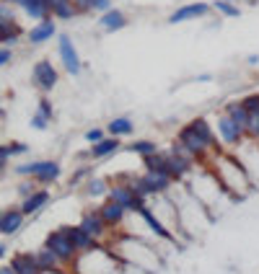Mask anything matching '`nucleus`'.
<instances>
[{"mask_svg": "<svg viewBox=\"0 0 259 274\" xmlns=\"http://www.w3.org/2000/svg\"><path fill=\"white\" fill-rule=\"evenodd\" d=\"M24 225H26V215L16 207H8L0 215V233L3 235H16Z\"/></svg>", "mask_w": 259, "mask_h": 274, "instance_id": "nucleus-12", "label": "nucleus"}, {"mask_svg": "<svg viewBox=\"0 0 259 274\" xmlns=\"http://www.w3.org/2000/svg\"><path fill=\"white\" fill-rule=\"evenodd\" d=\"M223 114L226 117H231L236 124H239L243 132H246L249 129V122H251V111L246 109V106H243L241 101H228L226 106H223Z\"/></svg>", "mask_w": 259, "mask_h": 274, "instance_id": "nucleus-15", "label": "nucleus"}, {"mask_svg": "<svg viewBox=\"0 0 259 274\" xmlns=\"http://www.w3.org/2000/svg\"><path fill=\"white\" fill-rule=\"evenodd\" d=\"M32 127H34V129H47V127H49V119L44 117V114L36 111L34 117H32Z\"/></svg>", "mask_w": 259, "mask_h": 274, "instance_id": "nucleus-36", "label": "nucleus"}, {"mask_svg": "<svg viewBox=\"0 0 259 274\" xmlns=\"http://www.w3.org/2000/svg\"><path fill=\"white\" fill-rule=\"evenodd\" d=\"M47 204H49V192H47V189H39V192H34L29 199L21 202V212H24L26 217L29 215H39Z\"/></svg>", "mask_w": 259, "mask_h": 274, "instance_id": "nucleus-16", "label": "nucleus"}, {"mask_svg": "<svg viewBox=\"0 0 259 274\" xmlns=\"http://www.w3.org/2000/svg\"><path fill=\"white\" fill-rule=\"evenodd\" d=\"M143 168H146V171H163V173H169V153H161V150H158L156 155L143 158ZM169 176H171V173H169Z\"/></svg>", "mask_w": 259, "mask_h": 274, "instance_id": "nucleus-25", "label": "nucleus"}, {"mask_svg": "<svg viewBox=\"0 0 259 274\" xmlns=\"http://www.w3.org/2000/svg\"><path fill=\"white\" fill-rule=\"evenodd\" d=\"M32 80H34V86L39 88L42 93H49V91L57 86V80H60V73H57V67L52 65L49 60H39V62L34 65Z\"/></svg>", "mask_w": 259, "mask_h": 274, "instance_id": "nucleus-6", "label": "nucleus"}, {"mask_svg": "<svg viewBox=\"0 0 259 274\" xmlns=\"http://www.w3.org/2000/svg\"><path fill=\"white\" fill-rule=\"evenodd\" d=\"M98 26H101L106 34L122 31V29L127 26V16H125V11H119V8H112L109 13H104V16L98 18Z\"/></svg>", "mask_w": 259, "mask_h": 274, "instance_id": "nucleus-17", "label": "nucleus"}, {"mask_svg": "<svg viewBox=\"0 0 259 274\" xmlns=\"http://www.w3.org/2000/svg\"><path fill=\"white\" fill-rule=\"evenodd\" d=\"M0 274H18V272L13 269L11 264H3V266H0Z\"/></svg>", "mask_w": 259, "mask_h": 274, "instance_id": "nucleus-42", "label": "nucleus"}, {"mask_svg": "<svg viewBox=\"0 0 259 274\" xmlns=\"http://www.w3.org/2000/svg\"><path fill=\"white\" fill-rule=\"evenodd\" d=\"M212 8L220 11L226 18H239L241 16V8L236 3H226V0H212Z\"/></svg>", "mask_w": 259, "mask_h": 274, "instance_id": "nucleus-31", "label": "nucleus"}, {"mask_svg": "<svg viewBox=\"0 0 259 274\" xmlns=\"http://www.w3.org/2000/svg\"><path fill=\"white\" fill-rule=\"evenodd\" d=\"M223 158H226V155H223ZM226 166H228V171H231L233 176H241V173H246V171H243V166H241V163H236L233 158H226ZM218 184L226 189V194H228V197H231V186H233V184H231V179H228V176H226V179H218Z\"/></svg>", "mask_w": 259, "mask_h": 274, "instance_id": "nucleus-27", "label": "nucleus"}, {"mask_svg": "<svg viewBox=\"0 0 259 274\" xmlns=\"http://www.w3.org/2000/svg\"><path fill=\"white\" fill-rule=\"evenodd\" d=\"M11 57H13V52H11V47H0V67H5L11 62Z\"/></svg>", "mask_w": 259, "mask_h": 274, "instance_id": "nucleus-40", "label": "nucleus"}, {"mask_svg": "<svg viewBox=\"0 0 259 274\" xmlns=\"http://www.w3.org/2000/svg\"><path fill=\"white\" fill-rule=\"evenodd\" d=\"M226 3H236V0H226Z\"/></svg>", "mask_w": 259, "mask_h": 274, "instance_id": "nucleus-44", "label": "nucleus"}, {"mask_svg": "<svg viewBox=\"0 0 259 274\" xmlns=\"http://www.w3.org/2000/svg\"><path fill=\"white\" fill-rule=\"evenodd\" d=\"M138 215H140L143 220H146V225H148L150 230H153V233L158 235V238H163V241H174V233H171L169 228H166V225H163L161 220H158V217H156L148 207H140V210H138Z\"/></svg>", "mask_w": 259, "mask_h": 274, "instance_id": "nucleus-18", "label": "nucleus"}, {"mask_svg": "<svg viewBox=\"0 0 259 274\" xmlns=\"http://www.w3.org/2000/svg\"><path fill=\"white\" fill-rule=\"evenodd\" d=\"M130 150H132V153H138L140 158H148V155H156L158 153V145L153 140H138V142H132V145H130Z\"/></svg>", "mask_w": 259, "mask_h": 274, "instance_id": "nucleus-30", "label": "nucleus"}, {"mask_svg": "<svg viewBox=\"0 0 259 274\" xmlns=\"http://www.w3.org/2000/svg\"><path fill=\"white\" fill-rule=\"evenodd\" d=\"M246 62H249V65H257V62H259V55H249Z\"/></svg>", "mask_w": 259, "mask_h": 274, "instance_id": "nucleus-43", "label": "nucleus"}, {"mask_svg": "<svg viewBox=\"0 0 259 274\" xmlns=\"http://www.w3.org/2000/svg\"><path fill=\"white\" fill-rule=\"evenodd\" d=\"M21 39V26L16 21H0V44L3 47H13Z\"/></svg>", "mask_w": 259, "mask_h": 274, "instance_id": "nucleus-22", "label": "nucleus"}, {"mask_svg": "<svg viewBox=\"0 0 259 274\" xmlns=\"http://www.w3.org/2000/svg\"><path fill=\"white\" fill-rule=\"evenodd\" d=\"M57 34V26H55V18H47V21H39L32 31L26 34V39H29V44L32 47H39V44H44V42H49L52 36Z\"/></svg>", "mask_w": 259, "mask_h": 274, "instance_id": "nucleus-13", "label": "nucleus"}, {"mask_svg": "<svg viewBox=\"0 0 259 274\" xmlns=\"http://www.w3.org/2000/svg\"><path fill=\"white\" fill-rule=\"evenodd\" d=\"M119 145H122V140H119V137H106V140L96 142V145H91L88 155H91V158H96V161H101V158H109V155L117 153Z\"/></svg>", "mask_w": 259, "mask_h": 274, "instance_id": "nucleus-19", "label": "nucleus"}, {"mask_svg": "<svg viewBox=\"0 0 259 274\" xmlns=\"http://www.w3.org/2000/svg\"><path fill=\"white\" fill-rule=\"evenodd\" d=\"M60 179V163L57 161H42V168L39 173H36V184H42V186H49V184H55V181Z\"/></svg>", "mask_w": 259, "mask_h": 274, "instance_id": "nucleus-20", "label": "nucleus"}, {"mask_svg": "<svg viewBox=\"0 0 259 274\" xmlns=\"http://www.w3.org/2000/svg\"><path fill=\"white\" fill-rule=\"evenodd\" d=\"M36 256H39V264H42L44 272H60V266H63V261H60V259L52 254L49 248H44V246L36 251Z\"/></svg>", "mask_w": 259, "mask_h": 274, "instance_id": "nucleus-26", "label": "nucleus"}, {"mask_svg": "<svg viewBox=\"0 0 259 274\" xmlns=\"http://www.w3.org/2000/svg\"><path fill=\"white\" fill-rule=\"evenodd\" d=\"M132 129H135V124H132V119L130 117H117V119H112L109 124H106V135L109 137H127V135H132Z\"/></svg>", "mask_w": 259, "mask_h": 274, "instance_id": "nucleus-21", "label": "nucleus"}, {"mask_svg": "<svg viewBox=\"0 0 259 274\" xmlns=\"http://www.w3.org/2000/svg\"><path fill=\"white\" fill-rule=\"evenodd\" d=\"M109 189L112 186L106 184L104 179H91L83 192H86V197H109Z\"/></svg>", "mask_w": 259, "mask_h": 274, "instance_id": "nucleus-29", "label": "nucleus"}, {"mask_svg": "<svg viewBox=\"0 0 259 274\" xmlns=\"http://www.w3.org/2000/svg\"><path fill=\"white\" fill-rule=\"evenodd\" d=\"M177 142L194 158V161H202V158H208L210 153H215L220 140L215 137V132H212L208 117H197V119L189 122L187 127L179 129Z\"/></svg>", "mask_w": 259, "mask_h": 274, "instance_id": "nucleus-1", "label": "nucleus"}, {"mask_svg": "<svg viewBox=\"0 0 259 274\" xmlns=\"http://www.w3.org/2000/svg\"><path fill=\"white\" fill-rule=\"evenodd\" d=\"M241 104L246 106V109H249L251 114H254V111H259V93H246V96L241 98Z\"/></svg>", "mask_w": 259, "mask_h": 274, "instance_id": "nucleus-34", "label": "nucleus"}, {"mask_svg": "<svg viewBox=\"0 0 259 274\" xmlns=\"http://www.w3.org/2000/svg\"><path fill=\"white\" fill-rule=\"evenodd\" d=\"M98 212L104 215V220H106V225H109V228L122 225V223H125V217H127V207H122V204L112 202V199H104V204L98 207Z\"/></svg>", "mask_w": 259, "mask_h": 274, "instance_id": "nucleus-14", "label": "nucleus"}, {"mask_svg": "<svg viewBox=\"0 0 259 274\" xmlns=\"http://www.w3.org/2000/svg\"><path fill=\"white\" fill-rule=\"evenodd\" d=\"M73 3H75V8H78V13L94 11V0H73Z\"/></svg>", "mask_w": 259, "mask_h": 274, "instance_id": "nucleus-39", "label": "nucleus"}, {"mask_svg": "<svg viewBox=\"0 0 259 274\" xmlns=\"http://www.w3.org/2000/svg\"><path fill=\"white\" fill-rule=\"evenodd\" d=\"M36 111L44 114L47 119H52V104H49V98H47V96H42V98H39V109H36Z\"/></svg>", "mask_w": 259, "mask_h": 274, "instance_id": "nucleus-37", "label": "nucleus"}, {"mask_svg": "<svg viewBox=\"0 0 259 274\" xmlns=\"http://www.w3.org/2000/svg\"><path fill=\"white\" fill-rule=\"evenodd\" d=\"M83 137H86V142H91V145H96V142L106 140V137H109V135L104 132V127H94V129H88V132L83 135Z\"/></svg>", "mask_w": 259, "mask_h": 274, "instance_id": "nucleus-32", "label": "nucleus"}, {"mask_svg": "<svg viewBox=\"0 0 259 274\" xmlns=\"http://www.w3.org/2000/svg\"><path fill=\"white\" fill-rule=\"evenodd\" d=\"M34 184H36V181H34V179H24V181H21V186H18V194H21V202H24V199H29V197H32L34 192H39V189H34Z\"/></svg>", "mask_w": 259, "mask_h": 274, "instance_id": "nucleus-33", "label": "nucleus"}, {"mask_svg": "<svg viewBox=\"0 0 259 274\" xmlns=\"http://www.w3.org/2000/svg\"><path fill=\"white\" fill-rule=\"evenodd\" d=\"M63 228H65V233H67V238H70V243L75 246V251H78V256L91 254L94 248H98V241H96L91 233L83 230L81 225H63Z\"/></svg>", "mask_w": 259, "mask_h": 274, "instance_id": "nucleus-8", "label": "nucleus"}, {"mask_svg": "<svg viewBox=\"0 0 259 274\" xmlns=\"http://www.w3.org/2000/svg\"><path fill=\"white\" fill-rule=\"evenodd\" d=\"M246 135H249V137H254V140H259V111L251 114V122H249Z\"/></svg>", "mask_w": 259, "mask_h": 274, "instance_id": "nucleus-35", "label": "nucleus"}, {"mask_svg": "<svg viewBox=\"0 0 259 274\" xmlns=\"http://www.w3.org/2000/svg\"><path fill=\"white\" fill-rule=\"evenodd\" d=\"M44 248H49L63 264H70L73 259L78 256V251H75V246L70 243V238H67L65 228H57V230H52L47 238H44Z\"/></svg>", "mask_w": 259, "mask_h": 274, "instance_id": "nucleus-2", "label": "nucleus"}, {"mask_svg": "<svg viewBox=\"0 0 259 274\" xmlns=\"http://www.w3.org/2000/svg\"><path fill=\"white\" fill-rule=\"evenodd\" d=\"M215 129H218V140L223 142V145H228V148L239 145V142L243 140V135H246L231 117H226V114H220V117H218Z\"/></svg>", "mask_w": 259, "mask_h": 274, "instance_id": "nucleus-7", "label": "nucleus"}, {"mask_svg": "<svg viewBox=\"0 0 259 274\" xmlns=\"http://www.w3.org/2000/svg\"><path fill=\"white\" fill-rule=\"evenodd\" d=\"M42 168V161H29V163H18L13 166V173L21 179H36V173Z\"/></svg>", "mask_w": 259, "mask_h": 274, "instance_id": "nucleus-28", "label": "nucleus"}, {"mask_svg": "<svg viewBox=\"0 0 259 274\" xmlns=\"http://www.w3.org/2000/svg\"><path fill=\"white\" fill-rule=\"evenodd\" d=\"M212 11V3H205V0H194V3H184L179 5L177 11L166 18V24L177 26V24H184V21H194V18H202Z\"/></svg>", "mask_w": 259, "mask_h": 274, "instance_id": "nucleus-5", "label": "nucleus"}, {"mask_svg": "<svg viewBox=\"0 0 259 274\" xmlns=\"http://www.w3.org/2000/svg\"><path fill=\"white\" fill-rule=\"evenodd\" d=\"M86 176H88V168H78V171H75V176L70 179V184L75 186V184H78L81 179H86Z\"/></svg>", "mask_w": 259, "mask_h": 274, "instance_id": "nucleus-41", "label": "nucleus"}, {"mask_svg": "<svg viewBox=\"0 0 259 274\" xmlns=\"http://www.w3.org/2000/svg\"><path fill=\"white\" fill-rule=\"evenodd\" d=\"M49 5H52V18L67 21V18H75V16H78V8H75L73 0H52Z\"/></svg>", "mask_w": 259, "mask_h": 274, "instance_id": "nucleus-24", "label": "nucleus"}, {"mask_svg": "<svg viewBox=\"0 0 259 274\" xmlns=\"http://www.w3.org/2000/svg\"><path fill=\"white\" fill-rule=\"evenodd\" d=\"M57 55H60V62H63L67 75H81L83 62H81V55H78V49H75L70 34L63 31L57 36Z\"/></svg>", "mask_w": 259, "mask_h": 274, "instance_id": "nucleus-3", "label": "nucleus"}, {"mask_svg": "<svg viewBox=\"0 0 259 274\" xmlns=\"http://www.w3.org/2000/svg\"><path fill=\"white\" fill-rule=\"evenodd\" d=\"M94 11H98L104 16V13L112 11V0H94Z\"/></svg>", "mask_w": 259, "mask_h": 274, "instance_id": "nucleus-38", "label": "nucleus"}, {"mask_svg": "<svg viewBox=\"0 0 259 274\" xmlns=\"http://www.w3.org/2000/svg\"><path fill=\"white\" fill-rule=\"evenodd\" d=\"M29 145L26 142H8V145H0V168H8L13 155H26Z\"/></svg>", "mask_w": 259, "mask_h": 274, "instance_id": "nucleus-23", "label": "nucleus"}, {"mask_svg": "<svg viewBox=\"0 0 259 274\" xmlns=\"http://www.w3.org/2000/svg\"><path fill=\"white\" fill-rule=\"evenodd\" d=\"M78 225H81L86 233H91V235H94L96 241L101 238V235L106 233V228H109V225H106V220H104V215L98 212V207H96V210H86V212H83V215H81V223H78Z\"/></svg>", "mask_w": 259, "mask_h": 274, "instance_id": "nucleus-11", "label": "nucleus"}, {"mask_svg": "<svg viewBox=\"0 0 259 274\" xmlns=\"http://www.w3.org/2000/svg\"><path fill=\"white\" fill-rule=\"evenodd\" d=\"M11 266H13L18 274H44L42 264H39V256H36V251H18V254H13Z\"/></svg>", "mask_w": 259, "mask_h": 274, "instance_id": "nucleus-10", "label": "nucleus"}, {"mask_svg": "<svg viewBox=\"0 0 259 274\" xmlns=\"http://www.w3.org/2000/svg\"><path fill=\"white\" fill-rule=\"evenodd\" d=\"M3 3L18 5V8L24 11L26 16H32V18H36V21L52 18V5L47 3V0H3Z\"/></svg>", "mask_w": 259, "mask_h": 274, "instance_id": "nucleus-9", "label": "nucleus"}, {"mask_svg": "<svg viewBox=\"0 0 259 274\" xmlns=\"http://www.w3.org/2000/svg\"><path fill=\"white\" fill-rule=\"evenodd\" d=\"M106 199H112V202H117L122 204V207H127V212H138L140 207H146V202L148 199H143V197L135 192L132 186H130V181L127 184H117V186H112L109 189V197Z\"/></svg>", "mask_w": 259, "mask_h": 274, "instance_id": "nucleus-4", "label": "nucleus"}]
</instances>
